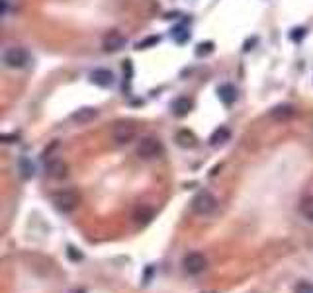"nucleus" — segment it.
I'll return each instance as SVG.
<instances>
[{
	"label": "nucleus",
	"instance_id": "5701e85b",
	"mask_svg": "<svg viewBox=\"0 0 313 293\" xmlns=\"http://www.w3.org/2000/svg\"><path fill=\"white\" fill-rule=\"evenodd\" d=\"M156 41H159V38H149L147 41H143V43H137V49L147 47V45H151V43H156Z\"/></svg>",
	"mask_w": 313,
	"mask_h": 293
},
{
	"label": "nucleus",
	"instance_id": "423d86ee",
	"mask_svg": "<svg viewBox=\"0 0 313 293\" xmlns=\"http://www.w3.org/2000/svg\"><path fill=\"white\" fill-rule=\"evenodd\" d=\"M182 266H184V270L188 273H192V276H196V273H202L207 268V260H205L204 254L200 252H190L184 256V260H182Z\"/></svg>",
	"mask_w": 313,
	"mask_h": 293
},
{
	"label": "nucleus",
	"instance_id": "412c9836",
	"mask_svg": "<svg viewBox=\"0 0 313 293\" xmlns=\"http://www.w3.org/2000/svg\"><path fill=\"white\" fill-rule=\"evenodd\" d=\"M214 51V43L212 41H207V43H200L198 49H196V53L198 55H205V53H212Z\"/></svg>",
	"mask_w": 313,
	"mask_h": 293
},
{
	"label": "nucleus",
	"instance_id": "dca6fc26",
	"mask_svg": "<svg viewBox=\"0 0 313 293\" xmlns=\"http://www.w3.org/2000/svg\"><path fill=\"white\" fill-rule=\"evenodd\" d=\"M227 139H229V129H227V127H219V129L214 131V135L210 137V143L214 146H217L221 145V143H225Z\"/></svg>",
	"mask_w": 313,
	"mask_h": 293
},
{
	"label": "nucleus",
	"instance_id": "2eb2a0df",
	"mask_svg": "<svg viewBox=\"0 0 313 293\" xmlns=\"http://www.w3.org/2000/svg\"><path fill=\"white\" fill-rule=\"evenodd\" d=\"M217 94H219V100L223 102V104H233L235 98H237V92H235V88L231 84H221V86L217 88Z\"/></svg>",
	"mask_w": 313,
	"mask_h": 293
},
{
	"label": "nucleus",
	"instance_id": "1a4fd4ad",
	"mask_svg": "<svg viewBox=\"0 0 313 293\" xmlns=\"http://www.w3.org/2000/svg\"><path fill=\"white\" fill-rule=\"evenodd\" d=\"M47 174L51 178H65L68 174V166L67 162H63L61 158H53L47 162Z\"/></svg>",
	"mask_w": 313,
	"mask_h": 293
},
{
	"label": "nucleus",
	"instance_id": "9b49d317",
	"mask_svg": "<svg viewBox=\"0 0 313 293\" xmlns=\"http://www.w3.org/2000/svg\"><path fill=\"white\" fill-rule=\"evenodd\" d=\"M153 215H155L153 207H149V205H139L135 209V213H133V219H135L137 225H147L151 219H153Z\"/></svg>",
	"mask_w": 313,
	"mask_h": 293
},
{
	"label": "nucleus",
	"instance_id": "39448f33",
	"mask_svg": "<svg viewBox=\"0 0 313 293\" xmlns=\"http://www.w3.org/2000/svg\"><path fill=\"white\" fill-rule=\"evenodd\" d=\"M135 135H137L135 125L129 123V121H119V123H116L114 129H112V137H114V141H116L117 145L131 143V141L135 139Z\"/></svg>",
	"mask_w": 313,
	"mask_h": 293
},
{
	"label": "nucleus",
	"instance_id": "6ab92c4d",
	"mask_svg": "<svg viewBox=\"0 0 313 293\" xmlns=\"http://www.w3.org/2000/svg\"><path fill=\"white\" fill-rule=\"evenodd\" d=\"M172 38L176 39V43H184V41H188L190 33H188V31H186L182 26H178V28L172 29Z\"/></svg>",
	"mask_w": 313,
	"mask_h": 293
},
{
	"label": "nucleus",
	"instance_id": "4468645a",
	"mask_svg": "<svg viewBox=\"0 0 313 293\" xmlns=\"http://www.w3.org/2000/svg\"><path fill=\"white\" fill-rule=\"evenodd\" d=\"M176 143L184 149H192V146H196V135L188 129H182L176 133Z\"/></svg>",
	"mask_w": 313,
	"mask_h": 293
},
{
	"label": "nucleus",
	"instance_id": "6e6552de",
	"mask_svg": "<svg viewBox=\"0 0 313 293\" xmlns=\"http://www.w3.org/2000/svg\"><path fill=\"white\" fill-rule=\"evenodd\" d=\"M90 80L100 88H108L114 84V72L108 68H96L90 72Z\"/></svg>",
	"mask_w": 313,
	"mask_h": 293
},
{
	"label": "nucleus",
	"instance_id": "20e7f679",
	"mask_svg": "<svg viewBox=\"0 0 313 293\" xmlns=\"http://www.w3.org/2000/svg\"><path fill=\"white\" fill-rule=\"evenodd\" d=\"M2 61L8 68H24L29 63V55L22 47H8L2 55Z\"/></svg>",
	"mask_w": 313,
	"mask_h": 293
},
{
	"label": "nucleus",
	"instance_id": "b1692460",
	"mask_svg": "<svg viewBox=\"0 0 313 293\" xmlns=\"http://www.w3.org/2000/svg\"><path fill=\"white\" fill-rule=\"evenodd\" d=\"M4 139V143H14V141H18V135H2Z\"/></svg>",
	"mask_w": 313,
	"mask_h": 293
},
{
	"label": "nucleus",
	"instance_id": "f8f14e48",
	"mask_svg": "<svg viewBox=\"0 0 313 293\" xmlns=\"http://www.w3.org/2000/svg\"><path fill=\"white\" fill-rule=\"evenodd\" d=\"M190 109H192V100H190V98H178V100H175V104H172V112H175V116L178 117L188 116Z\"/></svg>",
	"mask_w": 313,
	"mask_h": 293
},
{
	"label": "nucleus",
	"instance_id": "9d476101",
	"mask_svg": "<svg viewBox=\"0 0 313 293\" xmlns=\"http://www.w3.org/2000/svg\"><path fill=\"white\" fill-rule=\"evenodd\" d=\"M96 116H98L96 107H80V109H77V112L71 116V119L77 121V123H88V121H92Z\"/></svg>",
	"mask_w": 313,
	"mask_h": 293
},
{
	"label": "nucleus",
	"instance_id": "a211bd4d",
	"mask_svg": "<svg viewBox=\"0 0 313 293\" xmlns=\"http://www.w3.org/2000/svg\"><path fill=\"white\" fill-rule=\"evenodd\" d=\"M20 170H22V176H24V178H31V176H33V164L29 162L28 158H22V160H20Z\"/></svg>",
	"mask_w": 313,
	"mask_h": 293
},
{
	"label": "nucleus",
	"instance_id": "f257e3e1",
	"mask_svg": "<svg viewBox=\"0 0 313 293\" xmlns=\"http://www.w3.org/2000/svg\"><path fill=\"white\" fill-rule=\"evenodd\" d=\"M135 153L137 156L143 158V160H153V158L163 156L165 146H163V143H161L159 139H155V137H145V139H141V141L137 143Z\"/></svg>",
	"mask_w": 313,
	"mask_h": 293
},
{
	"label": "nucleus",
	"instance_id": "7ed1b4c3",
	"mask_svg": "<svg viewBox=\"0 0 313 293\" xmlns=\"http://www.w3.org/2000/svg\"><path fill=\"white\" fill-rule=\"evenodd\" d=\"M215 207H217V199H215V195L212 192H198L194 195V199H192V211L198 215H210L215 211Z\"/></svg>",
	"mask_w": 313,
	"mask_h": 293
},
{
	"label": "nucleus",
	"instance_id": "4be33fe9",
	"mask_svg": "<svg viewBox=\"0 0 313 293\" xmlns=\"http://www.w3.org/2000/svg\"><path fill=\"white\" fill-rule=\"evenodd\" d=\"M67 254H68V258H71L73 262H78V260H82V252H78L75 246H68Z\"/></svg>",
	"mask_w": 313,
	"mask_h": 293
},
{
	"label": "nucleus",
	"instance_id": "f03ea898",
	"mask_svg": "<svg viewBox=\"0 0 313 293\" xmlns=\"http://www.w3.org/2000/svg\"><path fill=\"white\" fill-rule=\"evenodd\" d=\"M51 202H53V205L57 207L59 211H63V213H71V211H75V209L78 207L80 197H78V194L77 192H73V190H63V192L53 194Z\"/></svg>",
	"mask_w": 313,
	"mask_h": 293
},
{
	"label": "nucleus",
	"instance_id": "aec40b11",
	"mask_svg": "<svg viewBox=\"0 0 313 293\" xmlns=\"http://www.w3.org/2000/svg\"><path fill=\"white\" fill-rule=\"evenodd\" d=\"M293 293H313V283L307 282V280H303V282H300L295 285Z\"/></svg>",
	"mask_w": 313,
	"mask_h": 293
},
{
	"label": "nucleus",
	"instance_id": "0eeeda50",
	"mask_svg": "<svg viewBox=\"0 0 313 293\" xmlns=\"http://www.w3.org/2000/svg\"><path fill=\"white\" fill-rule=\"evenodd\" d=\"M126 45V38L119 33V31H110L104 35V41H102V47L104 51H110V53H114V51H119V49Z\"/></svg>",
	"mask_w": 313,
	"mask_h": 293
},
{
	"label": "nucleus",
	"instance_id": "ddd939ff",
	"mask_svg": "<svg viewBox=\"0 0 313 293\" xmlns=\"http://www.w3.org/2000/svg\"><path fill=\"white\" fill-rule=\"evenodd\" d=\"M292 116H293V106H290V104H282V106H276L270 109V117L278 119V121L290 119Z\"/></svg>",
	"mask_w": 313,
	"mask_h": 293
},
{
	"label": "nucleus",
	"instance_id": "f3484780",
	"mask_svg": "<svg viewBox=\"0 0 313 293\" xmlns=\"http://www.w3.org/2000/svg\"><path fill=\"white\" fill-rule=\"evenodd\" d=\"M300 211H302V215L305 217V219L313 221V195L302 199V204H300Z\"/></svg>",
	"mask_w": 313,
	"mask_h": 293
}]
</instances>
